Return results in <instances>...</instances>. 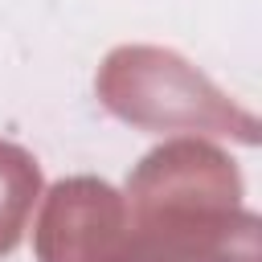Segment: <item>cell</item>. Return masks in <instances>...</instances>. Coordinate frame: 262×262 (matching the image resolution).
Masks as SVG:
<instances>
[{
  "mask_svg": "<svg viewBox=\"0 0 262 262\" xmlns=\"http://www.w3.org/2000/svg\"><path fill=\"white\" fill-rule=\"evenodd\" d=\"M37 192H41L37 160L16 143H0V254H8L20 242Z\"/></svg>",
  "mask_w": 262,
  "mask_h": 262,
  "instance_id": "6da1fadb",
  "label": "cell"
}]
</instances>
